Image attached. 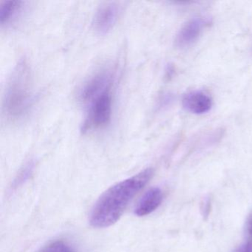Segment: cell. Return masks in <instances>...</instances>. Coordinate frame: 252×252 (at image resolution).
<instances>
[{
	"instance_id": "ba28073f",
	"label": "cell",
	"mask_w": 252,
	"mask_h": 252,
	"mask_svg": "<svg viewBox=\"0 0 252 252\" xmlns=\"http://www.w3.org/2000/svg\"><path fill=\"white\" fill-rule=\"evenodd\" d=\"M163 200V192L158 187L150 189L144 194L138 202L134 210V213L138 217H144L150 215L161 204Z\"/></svg>"
},
{
	"instance_id": "3957f363",
	"label": "cell",
	"mask_w": 252,
	"mask_h": 252,
	"mask_svg": "<svg viewBox=\"0 0 252 252\" xmlns=\"http://www.w3.org/2000/svg\"><path fill=\"white\" fill-rule=\"evenodd\" d=\"M88 116L82 130L88 131L106 126L112 116V96L110 91H106L95 98L89 104Z\"/></svg>"
},
{
	"instance_id": "4fadbf2b",
	"label": "cell",
	"mask_w": 252,
	"mask_h": 252,
	"mask_svg": "<svg viewBox=\"0 0 252 252\" xmlns=\"http://www.w3.org/2000/svg\"><path fill=\"white\" fill-rule=\"evenodd\" d=\"M249 234H250L251 236H252V218H251L250 221H249Z\"/></svg>"
},
{
	"instance_id": "8fae6325",
	"label": "cell",
	"mask_w": 252,
	"mask_h": 252,
	"mask_svg": "<svg viewBox=\"0 0 252 252\" xmlns=\"http://www.w3.org/2000/svg\"><path fill=\"white\" fill-rule=\"evenodd\" d=\"M40 252H74V251L65 242L57 240L47 245Z\"/></svg>"
},
{
	"instance_id": "9c48e42d",
	"label": "cell",
	"mask_w": 252,
	"mask_h": 252,
	"mask_svg": "<svg viewBox=\"0 0 252 252\" xmlns=\"http://www.w3.org/2000/svg\"><path fill=\"white\" fill-rule=\"evenodd\" d=\"M23 6L22 1L0 2V24L7 25L18 15Z\"/></svg>"
},
{
	"instance_id": "8992f818",
	"label": "cell",
	"mask_w": 252,
	"mask_h": 252,
	"mask_svg": "<svg viewBox=\"0 0 252 252\" xmlns=\"http://www.w3.org/2000/svg\"><path fill=\"white\" fill-rule=\"evenodd\" d=\"M206 22L202 18H194L187 22L182 28L175 39L178 48H187L198 39L204 29Z\"/></svg>"
},
{
	"instance_id": "7c38bea8",
	"label": "cell",
	"mask_w": 252,
	"mask_h": 252,
	"mask_svg": "<svg viewBox=\"0 0 252 252\" xmlns=\"http://www.w3.org/2000/svg\"><path fill=\"white\" fill-rule=\"evenodd\" d=\"M236 252H252V244L250 243H246L240 246Z\"/></svg>"
},
{
	"instance_id": "30bf717a",
	"label": "cell",
	"mask_w": 252,
	"mask_h": 252,
	"mask_svg": "<svg viewBox=\"0 0 252 252\" xmlns=\"http://www.w3.org/2000/svg\"><path fill=\"white\" fill-rule=\"evenodd\" d=\"M34 161L30 160V161L27 162L22 168L15 179L14 180V182H13L12 186H11L12 189H17V188L23 186L32 176L33 170H34Z\"/></svg>"
},
{
	"instance_id": "277c9868",
	"label": "cell",
	"mask_w": 252,
	"mask_h": 252,
	"mask_svg": "<svg viewBox=\"0 0 252 252\" xmlns=\"http://www.w3.org/2000/svg\"><path fill=\"white\" fill-rule=\"evenodd\" d=\"M111 73L108 70L99 72L90 78L79 91V100L84 104H89L95 98L110 91L111 88Z\"/></svg>"
},
{
	"instance_id": "52a82bcc",
	"label": "cell",
	"mask_w": 252,
	"mask_h": 252,
	"mask_svg": "<svg viewBox=\"0 0 252 252\" xmlns=\"http://www.w3.org/2000/svg\"><path fill=\"white\" fill-rule=\"evenodd\" d=\"M182 104L187 111L194 114L201 115L208 113L211 110L212 99L203 91H191L184 95Z\"/></svg>"
},
{
	"instance_id": "6da1fadb",
	"label": "cell",
	"mask_w": 252,
	"mask_h": 252,
	"mask_svg": "<svg viewBox=\"0 0 252 252\" xmlns=\"http://www.w3.org/2000/svg\"><path fill=\"white\" fill-rule=\"evenodd\" d=\"M154 171L147 168L124 180L104 191L94 205L90 215V223L94 228H107L116 223L131 200L153 178Z\"/></svg>"
},
{
	"instance_id": "7a4b0ae2",
	"label": "cell",
	"mask_w": 252,
	"mask_h": 252,
	"mask_svg": "<svg viewBox=\"0 0 252 252\" xmlns=\"http://www.w3.org/2000/svg\"><path fill=\"white\" fill-rule=\"evenodd\" d=\"M33 101L29 67L22 62L17 64L7 84L3 111L8 119L17 120L26 116Z\"/></svg>"
},
{
	"instance_id": "5b68a950",
	"label": "cell",
	"mask_w": 252,
	"mask_h": 252,
	"mask_svg": "<svg viewBox=\"0 0 252 252\" xmlns=\"http://www.w3.org/2000/svg\"><path fill=\"white\" fill-rule=\"evenodd\" d=\"M119 9L115 3L101 5L95 13L94 19V29L100 34H106L114 27L119 17Z\"/></svg>"
}]
</instances>
